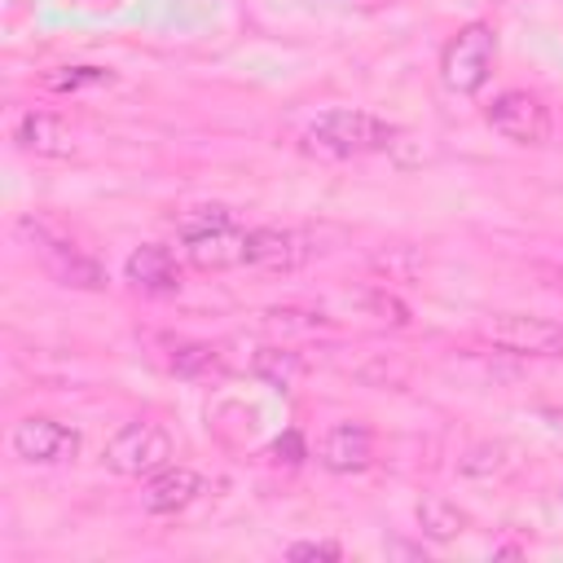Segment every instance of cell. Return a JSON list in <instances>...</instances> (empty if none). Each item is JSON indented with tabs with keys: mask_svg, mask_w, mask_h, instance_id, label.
<instances>
[{
	"mask_svg": "<svg viewBox=\"0 0 563 563\" xmlns=\"http://www.w3.org/2000/svg\"><path fill=\"white\" fill-rule=\"evenodd\" d=\"M396 141V128L369 110H325L308 123L303 132V150L317 154V158H330V163H347V158H365V154H378Z\"/></svg>",
	"mask_w": 563,
	"mask_h": 563,
	"instance_id": "6da1fadb",
	"label": "cell"
},
{
	"mask_svg": "<svg viewBox=\"0 0 563 563\" xmlns=\"http://www.w3.org/2000/svg\"><path fill=\"white\" fill-rule=\"evenodd\" d=\"M185 242V260L202 273H224L246 264V229L233 220L229 207H194L176 220Z\"/></svg>",
	"mask_w": 563,
	"mask_h": 563,
	"instance_id": "7a4b0ae2",
	"label": "cell"
},
{
	"mask_svg": "<svg viewBox=\"0 0 563 563\" xmlns=\"http://www.w3.org/2000/svg\"><path fill=\"white\" fill-rule=\"evenodd\" d=\"M497 66V31L488 22H466L440 48V84L457 97H475Z\"/></svg>",
	"mask_w": 563,
	"mask_h": 563,
	"instance_id": "3957f363",
	"label": "cell"
},
{
	"mask_svg": "<svg viewBox=\"0 0 563 563\" xmlns=\"http://www.w3.org/2000/svg\"><path fill=\"white\" fill-rule=\"evenodd\" d=\"M172 462V431L154 418H136V422H123L114 431V440L106 444V466L114 475H128V479H141V475H154Z\"/></svg>",
	"mask_w": 563,
	"mask_h": 563,
	"instance_id": "277c9868",
	"label": "cell"
},
{
	"mask_svg": "<svg viewBox=\"0 0 563 563\" xmlns=\"http://www.w3.org/2000/svg\"><path fill=\"white\" fill-rule=\"evenodd\" d=\"M18 229H22V238H31L35 255L44 260V268H48L62 286H75V290H101V286H106V268H101L84 246H75L70 238H62L53 224H44V220H22Z\"/></svg>",
	"mask_w": 563,
	"mask_h": 563,
	"instance_id": "5b68a950",
	"label": "cell"
},
{
	"mask_svg": "<svg viewBox=\"0 0 563 563\" xmlns=\"http://www.w3.org/2000/svg\"><path fill=\"white\" fill-rule=\"evenodd\" d=\"M479 339L515 356H563V321L532 312H497L479 325Z\"/></svg>",
	"mask_w": 563,
	"mask_h": 563,
	"instance_id": "8992f818",
	"label": "cell"
},
{
	"mask_svg": "<svg viewBox=\"0 0 563 563\" xmlns=\"http://www.w3.org/2000/svg\"><path fill=\"white\" fill-rule=\"evenodd\" d=\"M484 119H488V128H493L497 136H506V141H515V145H545V141H550V110H545V101H541L537 92H528V88H506V92H497V97L488 101Z\"/></svg>",
	"mask_w": 563,
	"mask_h": 563,
	"instance_id": "52a82bcc",
	"label": "cell"
},
{
	"mask_svg": "<svg viewBox=\"0 0 563 563\" xmlns=\"http://www.w3.org/2000/svg\"><path fill=\"white\" fill-rule=\"evenodd\" d=\"M9 444L31 466H62V462H70L79 453V431L57 422V418H48V413H31V418H22L13 427Z\"/></svg>",
	"mask_w": 563,
	"mask_h": 563,
	"instance_id": "ba28073f",
	"label": "cell"
},
{
	"mask_svg": "<svg viewBox=\"0 0 563 563\" xmlns=\"http://www.w3.org/2000/svg\"><path fill=\"white\" fill-rule=\"evenodd\" d=\"M308 238L299 229H286V224H260V229H246V268H260V273H295L303 260H308Z\"/></svg>",
	"mask_w": 563,
	"mask_h": 563,
	"instance_id": "9c48e42d",
	"label": "cell"
},
{
	"mask_svg": "<svg viewBox=\"0 0 563 563\" xmlns=\"http://www.w3.org/2000/svg\"><path fill=\"white\" fill-rule=\"evenodd\" d=\"M321 466L334 471V475H356L374 462V431L365 422H334L325 435H321V449H317Z\"/></svg>",
	"mask_w": 563,
	"mask_h": 563,
	"instance_id": "30bf717a",
	"label": "cell"
},
{
	"mask_svg": "<svg viewBox=\"0 0 563 563\" xmlns=\"http://www.w3.org/2000/svg\"><path fill=\"white\" fill-rule=\"evenodd\" d=\"M123 277H128L141 295H176L180 282H185V268H180V260H176L167 246L145 242V246H136V251L128 255Z\"/></svg>",
	"mask_w": 563,
	"mask_h": 563,
	"instance_id": "8fae6325",
	"label": "cell"
},
{
	"mask_svg": "<svg viewBox=\"0 0 563 563\" xmlns=\"http://www.w3.org/2000/svg\"><path fill=\"white\" fill-rule=\"evenodd\" d=\"M13 141H18V150H26L35 158H70L75 154L70 128L57 114H48V110H26L13 123Z\"/></svg>",
	"mask_w": 563,
	"mask_h": 563,
	"instance_id": "7c38bea8",
	"label": "cell"
},
{
	"mask_svg": "<svg viewBox=\"0 0 563 563\" xmlns=\"http://www.w3.org/2000/svg\"><path fill=\"white\" fill-rule=\"evenodd\" d=\"M202 497V475L189 471V466H163L150 475L145 493H141V506L150 515H176L185 506H194Z\"/></svg>",
	"mask_w": 563,
	"mask_h": 563,
	"instance_id": "4fadbf2b",
	"label": "cell"
},
{
	"mask_svg": "<svg viewBox=\"0 0 563 563\" xmlns=\"http://www.w3.org/2000/svg\"><path fill=\"white\" fill-rule=\"evenodd\" d=\"M163 365L180 378H202L220 369V352L211 343H194V339H163Z\"/></svg>",
	"mask_w": 563,
	"mask_h": 563,
	"instance_id": "5bb4252c",
	"label": "cell"
},
{
	"mask_svg": "<svg viewBox=\"0 0 563 563\" xmlns=\"http://www.w3.org/2000/svg\"><path fill=\"white\" fill-rule=\"evenodd\" d=\"M303 356L299 352H290V347H260L255 356H251V374L260 378V383H268V387H277V391H290L299 378H303Z\"/></svg>",
	"mask_w": 563,
	"mask_h": 563,
	"instance_id": "9a60e30c",
	"label": "cell"
},
{
	"mask_svg": "<svg viewBox=\"0 0 563 563\" xmlns=\"http://www.w3.org/2000/svg\"><path fill=\"white\" fill-rule=\"evenodd\" d=\"M418 528H422V537H431V541H453V537L466 528V510L453 506L449 497H422V501H418Z\"/></svg>",
	"mask_w": 563,
	"mask_h": 563,
	"instance_id": "2e32d148",
	"label": "cell"
},
{
	"mask_svg": "<svg viewBox=\"0 0 563 563\" xmlns=\"http://www.w3.org/2000/svg\"><path fill=\"white\" fill-rule=\"evenodd\" d=\"M515 462H519V457H515V444L493 440V444H475V449L457 462V471L471 475V479H497V475H506Z\"/></svg>",
	"mask_w": 563,
	"mask_h": 563,
	"instance_id": "e0dca14e",
	"label": "cell"
},
{
	"mask_svg": "<svg viewBox=\"0 0 563 563\" xmlns=\"http://www.w3.org/2000/svg\"><path fill=\"white\" fill-rule=\"evenodd\" d=\"M114 75L101 70V66H62V70H48L44 75V88L53 92H79V88H92V84H110Z\"/></svg>",
	"mask_w": 563,
	"mask_h": 563,
	"instance_id": "ac0fdd59",
	"label": "cell"
},
{
	"mask_svg": "<svg viewBox=\"0 0 563 563\" xmlns=\"http://www.w3.org/2000/svg\"><path fill=\"white\" fill-rule=\"evenodd\" d=\"M365 308H369L378 321H391V325H409V308H405L396 295H387V290H369V295H365Z\"/></svg>",
	"mask_w": 563,
	"mask_h": 563,
	"instance_id": "d6986e66",
	"label": "cell"
},
{
	"mask_svg": "<svg viewBox=\"0 0 563 563\" xmlns=\"http://www.w3.org/2000/svg\"><path fill=\"white\" fill-rule=\"evenodd\" d=\"M273 457L286 462V466H299V462L308 457V440H303L299 431H282V435L273 440Z\"/></svg>",
	"mask_w": 563,
	"mask_h": 563,
	"instance_id": "ffe728a7",
	"label": "cell"
},
{
	"mask_svg": "<svg viewBox=\"0 0 563 563\" xmlns=\"http://www.w3.org/2000/svg\"><path fill=\"white\" fill-rule=\"evenodd\" d=\"M264 321L282 325V330H317L321 325L317 312H295V308H273V312H264Z\"/></svg>",
	"mask_w": 563,
	"mask_h": 563,
	"instance_id": "44dd1931",
	"label": "cell"
},
{
	"mask_svg": "<svg viewBox=\"0 0 563 563\" xmlns=\"http://www.w3.org/2000/svg\"><path fill=\"white\" fill-rule=\"evenodd\" d=\"M286 559H325V563H334V559H343V550L334 541H295L286 550Z\"/></svg>",
	"mask_w": 563,
	"mask_h": 563,
	"instance_id": "7402d4cb",
	"label": "cell"
}]
</instances>
